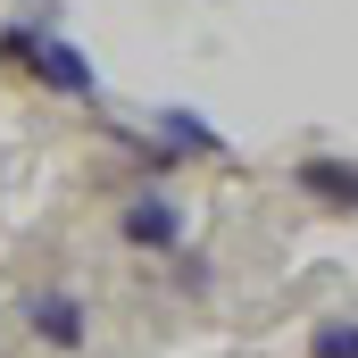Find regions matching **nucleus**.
<instances>
[{
    "label": "nucleus",
    "mask_w": 358,
    "mask_h": 358,
    "mask_svg": "<svg viewBox=\"0 0 358 358\" xmlns=\"http://www.w3.org/2000/svg\"><path fill=\"white\" fill-rule=\"evenodd\" d=\"M34 84H50L59 100H100V67H92L76 42H59L50 25H34V42H25V59H17Z\"/></svg>",
    "instance_id": "obj_1"
},
{
    "label": "nucleus",
    "mask_w": 358,
    "mask_h": 358,
    "mask_svg": "<svg viewBox=\"0 0 358 358\" xmlns=\"http://www.w3.org/2000/svg\"><path fill=\"white\" fill-rule=\"evenodd\" d=\"M117 234H125L134 250H176V242H183V208L167 200V192H142V200H125Z\"/></svg>",
    "instance_id": "obj_2"
},
{
    "label": "nucleus",
    "mask_w": 358,
    "mask_h": 358,
    "mask_svg": "<svg viewBox=\"0 0 358 358\" xmlns=\"http://www.w3.org/2000/svg\"><path fill=\"white\" fill-rule=\"evenodd\" d=\"M25 325L50 350H84V300L76 292H25Z\"/></svg>",
    "instance_id": "obj_3"
},
{
    "label": "nucleus",
    "mask_w": 358,
    "mask_h": 358,
    "mask_svg": "<svg viewBox=\"0 0 358 358\" xmlns=\"http://www.w3.org/2000/svg\"><path fill=\"white\" fill-rule=\"evenodd\" d=\"M292 183H300L317 208H334V217H350V208H358V167H350V159H300Z\"/></svg>",
    "instance_id": "obj_4"
},
{
    "label": "nucleus",
    "mask_w": 358,
    "mask_h": 358,
    "mask_svg": "<svg viewBox=\"0 0 358 358\" xmlns=\"http://www.w3.org/2000/svg\"><path fill=\"white\" fill-rule=\"evenodd\" d=\"M159 142H176V150H192V159H225V134L200 125L192 108H159Z\"/></svg>",
    "instance_id": "obj_5"
},
{
    "label": "nucleus",
    "mask_w": 358,
    "mask_h": 358,
    "mask_svg": "<svg viewBox=\"0 0 358 358\" xmlns=\"http://www.w3.org/2000/svg\"><path fill=\"white\" fill-rule=\"evenodd\" d=\"M308 358H358V325H350V317H325L317 342H308Z\"/></svg>",
    "instance_id": "obj_6"
}]
</instances>
